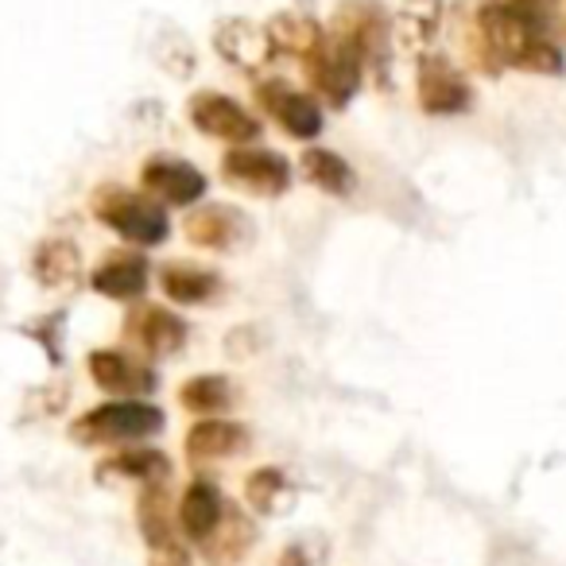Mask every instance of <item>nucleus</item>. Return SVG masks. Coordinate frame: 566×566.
Listing matches in <instances>:
<instances>
[{
  "label": "nucleus",
  "mask_w": 566,
  "mask_h": 566,
  "mask_svg": "<svg viewBox=\"0 0 566 566\" xmlns=\"http://www.w3.org/2000/svg\"><path fill=\"white\" fill-rule=\"evenodd\" d=\"M226 504H229L226 493H221L213 481H202V478L190 481L187 493H182V501H179V512H175L182 539H190V543H198V547H202V543L213 535V527H218Z\"/></svg>",
  "instance_id": "nucleus-16"
},
{
  "label": "nucleus",
  "mask_w": 566,
  "mask_h": 566,
  "mask_svg": "<svg viewBox=\"0 0 566 566\" xmlns=\"http://www.w3.org/2000/svg\"><path fill=\"white\" fill-rule=\"evenodd\" d=\"M280 566H318V551L311 539H300L280 555Z\"/></svg>",
  "instance_id": "nucleus-29"
},
{
  "label": "nucleus",
  "mask_w": 566,
  "mask_h": 566,
  "mask_svg": "<svg viewBox=\"0 0 566 566\" xmlns=\"http://www.w3.org/2000/svg\"><path fill=\"white\" fill-rule=\"evenodd\" d=\"M326 32L342 40L365 71H373L388 86V63H392V20L377 0H342Z\"/></svg>",
  "instance_id": "nucleus-4"
},
{
  "label": "nucleus",
  "mask_w": 566,
  "mask_h": 566,
  "mask_svg": "<svg viewBox=\"0 0 566 566\" xmlns=\"http://www.w3.org/2000/svg\"><path fill=\"white\" fill-rule=\"evenodd\" d=\"M90 210L105 229H113L120 241L136 244V249H156L171 237V221L151 195H136V190L105 182L90 198Z\"/></svg>",
  "instance_id": "nucleus-2"
},
{
  "label": "nucleus",
  "mask_w": 566,
  "mask_h": 566,
  "mask_svg": "<svg viewBox=\"0 0 566 566\" xmlns=\"http://www.w3.org/2000/svg\"><path fill=\"white\" fill-rule=\"evenodd\" d=\"M164 411L148 400H109L82 411L71 423V439L78 447H120V442H140L164 431Z\"/></svg>",
  "instance_id": "nucleus-3"
},
{
  "label": "nucleus",
  "mask_w": 566,
  "mask_h": 566,
  "mask_svg": "<svg viewBox=\"0 0 566 566\" xmlns=\"http://www.w3.org/2000/svg\"><path fill=\"white\" fill-rule=\"evenodd\" d=\"M256 102H260V109H264L283 133L295 136V140H315V136L323 133V109H318V102L311 94H303V90L287 86L283 78L260 82Z\"/></svg>",
  "instance_id": "nucleus-10"
},
{
  "label": "nucleus",
  "mask_w": 566,
  "mask_h": 566,
  "mask_svg": "<svg viewBox=\"0 0 566 566\" xmlns=\"http://www.w3.org/2000/svg\"><path fill=\"white\" fill-rule=\"evenodd\" d=\"M97 481H140V485H167L171 481V458L164 450L133 447L105 458L97 465Z\"/></svg>",
  "instance_id": "nucleus-22"
},
{
  "label": "nucleus",
  "mask_w": 566,
  "mask_h": 566,
  "mask_svg": "<svg viewBox=\"0 0 566 566\" xmlns=\"http://www.w3.org/2000/svg\"><path fill=\"white\" fill-rule=\"evenodd\" d=\"M465 51L485 74H563V4L558 0H478Z\"/></svg>",
  "instance_id": "nucleus-1"
},
{
  "label": "nucleus",
  "mask_w": 566,
  "mask_h": 566,
  "mask_svg": "<svg viewBox=\"0 0 566 566\" xmlns=\"http://www.w3.org/2000/svg\"><path fill=\"white\" fill-rule=\"evenodd\" d=\"M159 287L179 307H202L221 292V275L202 264H190V260H171L159 268Z\"/></svg>",
  "instance_id": "nucleus-19"
},
{
  "label": "nucleus",
  "mask_w": 566,
  "mask_h": 566,
  "mask_svg": "<svg viewBox=\"0 0 566 566\" xmlns=\"http://www.w3.org/2000/svg\"><path fill=\"white\" fill-rule=\"evenodd\" d=\"M59 326H63V315H51L48 323H35V326H24V334H32V338L43 342V349H48V357L59 365Z\"/></svg>",
  "instance_id": "nucleus-28"
},
{
  "label": "nucleus",
  "mask_w": 566,
  "mask_h": 566,
  "mask_svg": "<svg viewBox=\"0 0 566 566\" xmlns=\"http://www.w3.org/2000/svg\"><path fill=\"white\" fill-rule=\"evenodd\" d=\"M213 51H218L226 63L241 66V71H260L275 59L272 35H268L264 24H252V20H221L213 28Z\"/></svg>",
  "instance_id": "nucleus-13"
},
{
  "label": "nucleus",
  "mask_w": 566,
  "mask_h": 566,
  "mask_svg": "<svg viewBox=\"0 0 566 566\" xmlns=\"http://www.w3.org/2000/svg\"><path fill=\"white\" fill-rule=\"evenodd\" d=\"M125 342L140 346L148 357H175L187 342V323L167 307H136L125 318Z\"/></svg>",
  "instance_id": "nucleus-14"
},
{
  "label": "nucleus",
  "mask_w": 566,
  "mask_h": 566,
  "mask_svg": "<svg viewBox=\"0 0 566 566\" xmlns=\"http://www.w3.org/2000/svg\"><path fill=\"white\" fill-rule=\"evenodd\" d=\"M187 117L195 120V128L202 136H213V140L226 144H252L260 136V120L252 117L244 105H237L233 97L218 94V90H202L187 102Z\"/></svg>",
  "instance_id": "nucleus-9"
},
{
  "label": "nucleus",
  "mask_w": 566,
  "mask_h": 566,
  "mask_svg": "<svg viewBox=\"0 0 566 566\" xmlns=\"http://www.w3.org/2000/svg\"><path fill=\"white\" fill-rule=\"evenodd\" d=\"M187 241L198 244V249H233L237 241L244 237V213L237 206H202L187 218Z\"/></svg>",
  "instance_id": "nucleus-21"
},
{
  "label": "nucleus",
  "mask_w": 566,
  "mask_h": 566,
  "mask_svg": "<svg viewBox=\"0 0 566 566\" xmlns=\"http://www.w3.org/2000/svg\"><path fill=\"white\" fill-rule=\"evenodd\" d=\"M244 496H249L252 512H260V516H275V512L287 509L292 489H287V478H283L280 465H260V470H252L249 481H244Z\"/></svg>",
  "instance_id": "nucleus-27"
},
{
  "label": "nucleus",
  "mask_w": 566,
  "mask_h": 566,
  "mask_svg": "<svg viewBox=\"0 0 566 566\" xmlns=\"http://www.w3.org/2000/svg\"><path fill=\"white\" fill-rule=\"evenodd\" d=\"M221 179L249 190V195H256V198H275L292 182V167H287L283 156H275L272 148L241 144V148L221 156Z\"/></svg>",
  "instance_id": "nucleus-8"
},
{
  "label": "nucleus",
  "mask_w": 566,
  "mask_h": 566,
  "mask_svg": "<svg viewBox=\"0 0 566 566\" xmlns=\"http://www.w3.org/2000/svg\"><path fill=\"white\" fill-rule=\"evenodd\" d=\"M90 287L105 300H117V303H136L144 300V292L151 287V268L140 252H113L109 260L94 268L90 275Z\"/></svg>",
  "instance_id": "nucleus-15"
},
{
  "label": "nucleus",
  "mask_w": 566,
  "mask_h": 566,
  "mask_svg": "<svg viewBox=\"0 0 566 566\" xmlns=\"http://www.w3.org/2000/svg\"><path fill=\"white\" fill-rule=\"evenodd\" d=\"M303 71H307V82L315 86V94L326 97L331 105H338V109L354 102V94L365 82L361 59H357L342 40H334L331 32H326L323 43L303 59Z\"/></svg>",
  "instance_id": "nucleus-6"
},
{
  "label": "nucleus",
  "mask_w": 566,
  "mask_h": 566,
  "mask_svg": "<svg viewBox=\"0 0 566 566\" xmlns=\"http://www.w3.org/2000/svg\"><path fill=\"white\" fill-rule=\"evenodd\" d=\"M32 275L48 292H66L82 280V252L66 237H48L32 252Z\"/></svg>",
  "instance_id": "nucleus-20"
},
{
  "label": "nucleus",
  "mask_w": 566,
  "mask_h": 566,
  "mask_svg": "<svg viewBox=\"0 0 566 566\" xmlns=\"http://www.w3.org/2000/svg\"><path fill=\"white\" fill-rule=\"evenodd\" d=\"M140 187L156 202L195 206L206 195V175L179 156H148V164L140 167Z\"/></svg>",
  "instance_id": "nucleus-11"
},
{
  "label": "nucleus",
  "mask_w": 566,
  "mask_h": 566,
  "mask_svg": "<svg viewBox=\"0 0 566 566\" xmlns=\"http://www.w3.org/2000/svg\"><path fill=\"white\" fill-rule=\"evenodd\" d=\"M392 40L411 55H427L442 24V0H392Z\"/></svg>",
  "instance_id": "nucleus-17"
},
{
  "label": "nucleus",
  "mask_w": 566,
  "mask_h": 566,
  "mask_svg": "<svg viewBox=\"0 0 566 566\" xmlns=\"http://www.w3.org/2000/svg\"><path fill=\"white\" fill-rule=\"evenodd\" d=\"M252 539H256V532H252L249 516H244L241 509H233V504H226L213 535L202 543V555L210 558L213 566H233L244 558V551L252 547Z\"/></svg>",
  "instance_id": "nucleus-23"
},
{
  "label": "nucleus",
  "mask_w": 566,
  "mask_h": 566,
  "mask_svg": "<svg viewBox=\"0 0 566 566\" xmlns=\"http://www.w3.org/2000/svg\"><path fill=\"white\" fill-rule=\"evenodd\" d=\"M416 97L427 117H458L473 105V86L447 55H419Z\"/></svg>",
  "instance_id": "nucleus-7"
},
{
  "label": "nucleus",
  "mask_w": 566,
  "mask_h": 566,
  "mask_svg": "<svg viewBox=\"0 0 566 566\" xmlns=\"http://www.w3.org/2000/svg\"><path fill=\"white\" fill-rule=\"evenodd\" d=\"M136 524H140L144 547H148V566H195L171 501H167V485H144L140 501H136Z\"/></svg>",
  "instance_id": "nucleus-5"
},
{
  "label": "nucleus",
  "mask_w": 566,
  "mask_h": 566,
  "mask_svg": "<svg viewBox=\"0 0 566 566\" xmlns=\"http://www.w3.org/2000/svg\"><path fill=\"white\" fill-rule=\"evenodd\" d=\"M86 369L97 388H105L113 396H125V400H140V396L156 392V373L136 361V357L120 354V349H97V354H90Z\"/></svg>",
  "instance_id": "nucleus-12"
},
{
  "label": "nucleus",
  "mask_w": 566,
  "mask_h": 566,
  "mask_svg": "<svg viewBox=\"0 0 566 566\" xmlns=\"http://www.w3.org/2000/svg\"><path fill=\"white\" fill-rule=\"evenodd\" d=\"M179 403L195 416H226L237 403V388L229 385V377L218 373H202V377H190L179 388Z\"/></svg>",
  "instance_id": "nucleus-25"
},
{
  "label": "nucleus",
  "mask_w": 566,
  "mask_h": 566,
  "mask_svg": "<svg viewBox=\"0 0 566 566\" xmlns=\"http://www.w3.org/2000/svg\"><path fill=\"white\" fill-rule=\"evenodd\" d=\"M264 28H268V35H272L275 55H295L300 63L326 35V28L318 24L315 17H307V12H280V17H272Z\"/></svg>",
  "instance_id": "nucleus-24"
},
{
  "label": "nucleus",
  "mask_w": 566,
  "mask_h": 566,
  "mask_svg": "<svg viewBox=\"0 0 566 566\" xmlns=\"http://www.w3.org/2000/svg\"><path fill=\"white\" fill-rule=\"evenodd\" d=\"M300 171H303V179L315 182L326 195H349V190H354V171H349L346 159L331 148H307L300 156Z\"/></svg>",
  "instance_id": "nucleus-26"
},
{
  "label": "nucleus",
  "mask_w": 566,
  "mask_h": 566,
  "mask_svg": "<svg viewBox=\"0 0 566 566\" xmlns=\"http://www.w3.org/2000/svg\"><path fill=\"white\" fill-rule=\"evenodd\" d=\"M252 447V434L244 423L233 419H202L187 431V458L190 462H221L237 458Z\"/></svg>",
  "instance_id": "nucleus-18"
}]
</instances>
